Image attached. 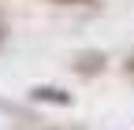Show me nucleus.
<instances>
[{
	"label": "nucleus",
	"instance_id": "1",
	"mask_svg": "<svg viewBox=\"0 0 134 130\" xmlns=\"http://www.w3.org/2000/svg\"><path fill=\"white\" fill-rule=\"evenodd\" d=\"M30 97H34V101H48V104H60V108H67V104H71V97H67L63 89H56V86H34V89H30Z\"/></svg>",
	"mask_w": 134,
	"mask_h": 130
},
{
	"label": "nucleus",
	"instance_id": "4",
	"mask_svg": "<svg viewBox=\"0 0 134 130\" xmlns=\"http://www.w3.org/2000/svg\"><path fill=\"white\" fill-rule=\"evenodd\" d=\"M52 4H93V0H52Z\"/></svg>",
	"mask_w": 134,
	"mask_h": 130
},
{
	"label": "nucleus",
	"instance_id": "3",
	"mask_svg": "<svg viewBox=\"0 0 134 130\" xmlns=\"http://www.w3.org/2000/svg\"><path fill=\"white\" fill-rule=\"evenodd\" d=\"M8 45V22H4V15H0V48Z\"/></svg>",
	"mask_w": 134,
	"mask_h": 130
},
{
	"label": "nucleus",
	"instance_id": "2",
	"mask_svg": "<svg viewBox=\"0 0 134 130\" xmlns=\"http://www.w3.org/2000/svg\"><path fill=\"white\" fill-rule=\"evenodd\" d=\"M75 71H78V74H97V71H104V56H100V52H82L78 63H75Z\"/></svg>",
	"mask_w": 134,
	"mask_h": 130
}]
</instances>
